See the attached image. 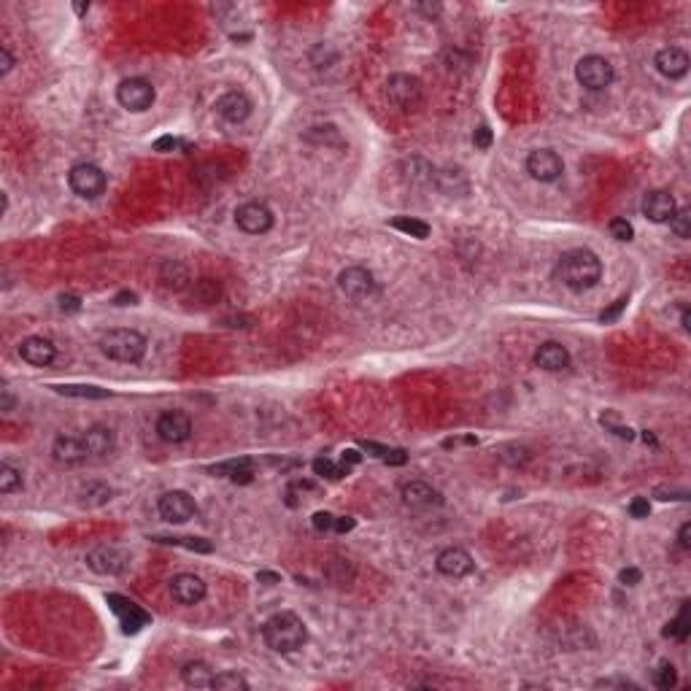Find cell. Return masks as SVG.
<instances>
[{"instance_id": "1", "label": "cell", "mask_w": 691, "mask_h": 691, "mask_svg": "<svg viewBox=\"0 0 691 691\" xmlns=\"http://www.w3.org/2000/svg\"><path fill=\"white\" fill-rule=\"evenodd\" d=\"M556 278L572 292H586L599 284L602 262L589 248H570L556 262Z\"/></svg>"}, {"instance_id": "2", "label": "cell", "mask_w": 691, "mask_h": 691, "mask_svg": "<svg viewBox=\"0 0 691 691\" xmlns=\"http://www.w3.org/2000/svg\"><path fill=\"white\" fill-rule=\"evenodd\" d=\"M262 640L275 654H295L308 642V629L297 613L281 611L262 624Z\"/></svg>"}, {"instance_id": "3", "label": "cell", "mask_w": 691, "mask_h": 691, "mask_svg": "<svg viewBox=\"0 0 691 691\" xmlns=\"http://www.w3.org/2000/svg\"><path fill=\"white\" fill-rule=\"evenodd\" d=\"M100 351L114 359V362H124V365H138L146 357V338L138 330H108L100 338Z\"/></svg>"}, {"instance_id": "4", "label": "cell", "mask_w": 691, "mask_h": 691, "mask_svg": "<svg viewBox=\"0 0 691 691\" xmlns=\"http://www.w3.org/2000/svg\"><path fill=\"white\" fill-rule=\"evenodd\" d=\"M575 78H578L581 87H586V89H592V92H599V89H608V87L613 84L616 71H613V65H611L605 57H599V54H586V57H581L578 65H575Z\"/></svg>"}, {"instance_id": "5", "label": "cell", "mask_w": 691, "mask_h": 691, "mask_svg": "<svg viewBox=\"0 0 691 691\" xmlns=\"http://www.w3.org/2000/svg\"><path fill=\"white\" fill-rule=\"evenodd\" d=\"M68 184H71V189H74L78 198L95 200L105 192L108 178H105L103 168H98V165H92V162H78V165H74L71 173H68Z\"/></svg>"}, {"instance_id": "6", "label": "cell", "mask_w": 691, "mask_h": 691, "mask_svg": "<svg viewBox=\"0 0 691 691\" xmlns=\"http://www.w3.org/2000/svg\"><path fill=\"white\" fill-rule=\"evenodd\" d=\"M154 98H157V92H154L151 81L141 78V76L124 78L122 84L117 87V100H119V105L127 108V111H133V114H141V111L151 108Z\"/></svg>"}, {"instance_id": "7", "label": "cell", "mask_w": 691, "mask_h": 691, "mask_svg": "<svg viewBox=\"0 0 691 691\" xmlns=\"http://www.w3.org/2000/svg\"><path fill=\"white\" fill-rule=\"evenodd\" d=\"M386 98L402 111H413L421 103V81L411 74H395L386 81Z\"/></svg>"}, {"instance_id": "8", "label": "cell", "mask_w": 691, "mask_h": 691, "mask_svg": "<svg viewBox=\"0 0 691 691\" xmlns=\"http://www.w3.org/2000/svg\"><path fill=\"white\" fill-rule=\"evenodd\" d=\"M527 173L540 184H551V181L562 178L565 162L554 148H535L527 157Z\"/></svg>"}, {"instance_id": "9", "label": "cell", "mask_w": 691, "mask_h": 691, "mask_svg": "<svg viewBox=\"0 0 691 691\" xmlns=\"http://www.w3.org/2000/svg\"><path fill=\"white\" fill-rule=\"evenodd\" d=\"M273 211L265 205V203H259V200H251V203H244V205H238V211H235V224L246 232V235H265L268 230L273 227Z\"/></svg>"}, {"instance_id": "10", "label": "cell", "mask_w": 691, "mask_h": 691, "mask_svg": "<svg viewBox=\"0 0 691 691\" xmlns=\"http://www.w3.org/2000/svg\"><path fill=\"white\" fill-rule=\"evenodd\" d=\"M157 511L160 516L171 524H184L189 518L198 513V505L192 500L189 492H181V489H173V492H165L160 500H157Z\"/></svg>"}, {"instance_id": "11", "label": "cell", "mask_w": 691, "mask_h": 691, "mask_svg": "<svg viewBox=\"0 0 691 691\" xmlns=\"http://www.w3.org/2000/svg\"><path fill=\"white\" fill-rule=\"evenodd\" d=\"M130 565L127 554L117 545H95L87 554V568L98 575H122Z\"/></svg>"}, {"instance_id": "12", "label": "cell", "mask_w": 691, "mask_h": 691, "mask_svg": "<svg viewBox=\"0 0 691 691\" xmlns=\"http://www.w3.org/2000/svg\"><path fill=\"white\" fill-rule=\"evenodd\" d=\"M338 289L351 300H365V297L375 295V278L368 268L351 265L338 273Z\"/></svg>"}, {"instance_id": "13", "label": "cell", "mask_w": 691, "mask_h": 691, "mask_svg": "<svg viewBox=\"0 0 691 691\" xmlns=\"http://www.w3.org/2000/svg\"><path fill=\"white\" fill-rule=\"evenodd\" d=\"M105 602L111 605V611L119 616V624H122L124 635H135L141 632V626H146L151 616H148L144 608H138L133 599H124L122 594H108Z\"/></svg>"}, {"instance_id": "14", "label": "cell", "mask_w": 691, "mask_h": 691, "mask_svg": "<svg viewBox=\"0 0 691 691\" xmlns=\"http://www.w3.org/2000/svg\"><path fill=\"white\" fill-rule=\"evenodd\" d=\"M154 429H157V438L165 443H184L192 435V419L184 411H165L157 419Z\"/></svg>"}, {"instance_id": "15", "label": "cell", "mask_w": 691, "mask_h": 691, "mask_svg": "<svg viewBox=\"0 0 691 691\" xmlns=\"http://www.w3.org/2000/svg\"><path fill=\"white\" fill-rule=\"evenodd\" d=\"M251 108H254V103L241 89H230V92H224L222 98L216 100V114L230 124L246 122L248 117H251Z\"/></svg>"}, {"instance_id": "16", "label": "cell", "mask_w": 691, "mask_h": 691, "mask_svg": "<svg viewBox=\"0 0 691 691\" xmlns=\"http://www.w3.org/2000/svg\"><path fill=\"white\" fill-rule=\"evenodd\" d=\"M205 581L195 575V572H178V575H173L171 581V594L176 602H181V605H198L205 599Z\"/></svg>"}, {"instance_id": "17", "label": "cell", "mask_w": 691, "mask_h": 691, "mask_svg": "<svg viewBox=\"0 0 691 691\" xmlns=\"http://www.w3.org/2000/svg\"><path fill=\"white\" fill-rule=\"evenodd\" d=\"M435 568H438L441 575H445V578H454V581H457V578H465V575H470L472 568H475V562H472V556H470L465 548L451 545V548H445V551L438 554Z\"/></svg>"}, {"instance_id": "18", "label": "cell", "mask_w": 691, "mask_h": 691, "mask_svg": "<svg viewBox=\"0 0 691 691\" xmlns=\"http://www.w3.org/2000/svg\"><path fill=\"white\" fill-rule=\"evenodd\" d=\"M19 357L25 359L27 365L33 368H46L57 359V346L51 343L49 338H41V335H30L19 343Z\"/></svg>"}, {"instance_id": "19", "label": "cell", "mask_w": 691, "mask_h": 691, "mask_svg": "<svg viewBox=\"0 0 691 691\" xmlns=\"http://www.w3.org/2000/svg\"><path fill=\"white\" fill-rule=\"evenodd\" d=\"M675 211H678L675 198H672L667 189H651V192L642 198V214H645L654 224H667L672 216H675Z\"/></svg>"}, {"instance_id": "20", "label": "cell", "mask_w": 691, "mask_h": 691, "mask_svg": "<svg viewBox=\"0 0 691 691\" xmlns=\"http://www.w3.org/2000/svg\"><path fill=\"white\" fill-rule=\"evenodd\" d=\"M654 65H656V71L665 76V78H683V76L689 74V54L681 49V46H667V49L656 51V57H654Z\"/></svg>"}, {"instance_id": "21", "label": "cell", "mask_w": 691, "mask_h": 691, "mask_svg": "<svg viewBox=\"0 0 691 691\" xmlns=\"http://www.w3.org/2000/svg\"><path fill=\"white\" fill-rule=\"evenodd\" d=\"M402 502L408 508H413V511H427V508L441 505L443 494L438 489H432L429 484H424V481H411V484L402 486Z\"/></svg>"}, {"instance_id": "22", "label": "cell", "mask_w": 691, "mask_h": 691, "mask_svg": "<svg viewBox=\"0 0 691 691\" xmlns=\"http://www.w3.org/2000/svg\"><path fill=\"white\" fill-rule=\"evenodd\" d=\"M535 365H538L540 370H548V373L568 370L570 351L562 343H556V341H545V343H540L538 346V351H535Z\"/></svg>"}, {"instance_id": "23", "label": "cell", "mask_w": 691, "mask_h": 691, "mask_svg": "<svg viewBox=\"0 0 691 691\" xmlns=\"http://www.w3.org/2000/svg\"><path fill=\"white\" fill-rule=\"evenodd\" d=\"M51 454L57 462L62 465H78L89 451L84 445V438H74V435H60L54 445H51Z\"/></svg>"}, {"instance_id": "24", "label": "cell", "mask_w": 691, "mask_h": 691, "mask_svg": "<svg viewBox=\"0 0 691 691\" xmlns=\"http://www.w3.org/2000/svg\"><path fill=\"white\" fill-rule=\"evenodd\" d=\"M84 445L92 457H108L117 445V438H114V429L111 427H103V424H95L84 432Z\"/></svg>"}, {"instance_id": "25", "label": "cell", "mask_w": 691, "mask_h": 691, "mask_svg": "<svg viewBox=\"0 0 691 691\" xmlns=\"http://www.w3.org/2000/svg\"><path fill=\"white\" fill-rule=\"evenodd\" d=\"M189 271H187V265L184 262H178V259H165L162 265H160V284L165 287V289H173V292H181V289H187L189 287Z\"/></svg>"}, {"instance_id": "26", "label": "cell", "mask_w": 691, "mask_h": 691, "mask_svg": "<svg viewBox=\"0 0 691 691\" xmlns=\"http://www.w3.org/2000/svg\"><path fill=\"white\" fill-rule=\"evenodd\" d=\"M181 681H184L189 689H211V683H214V669L205 665V662H189V665L181 667Z\"/></svg>"}, {"instance_id": "27", "label": "cell", "mask_w": 691, "mask_h": 691, "mask_svg": "<svg viewBox=\"0 0 691 691\" xmlns=\"http://www.w3.org/2000/svg\"><path fill=\"white\" fill-rule=\"evenodd\" d=\"M302 141L314 144V146H343V138H341V130L335 124H319V127H311L302 133Z\"/></svg>"}, {"instance_id": "28", "label": "cell", "mask_w": 691, "mask_h": 691, "mask_svg": "<svg viewBox=\"0 0 691 691\" xmlns=\"http://www.w3.org/2000/svg\"><path fill=\"white\" fill-rule=\"evenodd\" d=\"M57 395L62 397H76V400H105L111 397L108 389H100V386H89V384H57L51 386Z\"/></svg>"}, {"instance_id": "29", "label": "cell", "mask_w": 691, "mask_h": 691, "mask_svg": "<svg viewBox=\"0 0 691 691\" xmlns=\"http://www.w3.org/2000/svg\"><path fill=\"white\" fill-rule=\"evenodd\" d=\"M222 300V284L216 278H198L192 284V302L200 305H214Z\"/></svg>"}, {"instance_id": "30", "label": "cell", "mask_w": 691, "mask_h": 691, "mask_svg": "<svg viewBox=\"0 0 691 691\" xmlns=\"http://www.w3.org/2000/svg\"><path fill=\"white\" fill-rule=\"evenodd\" d=\"M114 497V489L108 486V484H103V481H92V484H87L81 494H78V502L84 505V508H100V505H105L108 500Z\"/></svg>"}, {"instance_id": "31", "label": "cell", "mask_w": 691, "mask_h": 691, "mask_svg": "<svg viewBox=\"0 0 691 691\" xmlns=\"http://www.w3.org/2000/svg\"><path fill=\"white\" fill-rule=\"evenodd\" d=\"M389 227H395V230L411 235V238H419V241L429 238V224L421 222V219H413V216H395V219L389 222Z\"/></svg>"}, {"instance_id": "32", "label": "cell", "mask_w": 691, "mask_h": 691, "mask_svg": "<svg viewBox=\"0 0 691 691\" xmlns=\"http://www.w3.org/2000/svg\"><path fill=\"white\" fill-rule=\"evenodd\" d=\"M689 629H691V624H689V602H683V608H681V613H678V618H672L669 624L665 626V638H675V640H686L689 638Z\"/></svg>"}, {"instance_id": "33", "label": "cell", "mask_w": 691, "mask_h": 691, "mask_svg": "<svg viewBox=\"0 0 691 691\" xmlns=\"http://www.w3.org/2000/svg\"><path fill=\"white\" fill-rule=\"evenodd\" d=\"M211 689L216 691H238V689H248V681L241 675V672H232V669H224L219 675H214V683Z\"/></svg>"}, {"instance_id": "34", "label": "cell", "mask_w": 691, "mask_h": 691, "mask_svg": "<svg viewBox=\"0 0 691 691\" xmlns=\"http://www.w3.org/2000/svg\"><path fill=\"white\" fill-rule=\"evenodd\" d=\"M402 168L408 171L405 176H408L411 181H416V184H427V181H432V178H435V168H432L429 162H424L421 157H413V160H408V162H405Z\"/></svg>"}, {"instance_id": "35", "label": "cell", "mask_w": 691, "mask_h": 691, "mask_svg": "<svg viewBox=\"0 0 691 691\" xmlns=\"http://www.w3.org/2000/svg\"><path fill=\"white\" fill-rule=\"evenodd\" d=\"M22 489V470H17L14 465L3 462L0 465V492L3 494H14Z\"/></svg>"}, {"instance_id": "36", "label": "cell", "mask_w": 691, "mask_h": 691, "mask_svg": "<svg viewBox=\"0 0 691 691\" xmlns=\"http://www.w3.org/2000/svg\"><path fill=\"white\" fill-rule=\"evenodd\" d=\"M154 540H157V543H168V545H181V548L198 551V554H211V551H214V545L208 543L205 538H162V535H157Z\"/></svg>"}, {"instance_id": "37", "label": "cell", "mask_w": 691, "mask_h": 691, "mask_svg": "<svg viewBox=\"0 0 691 691\" xmlns=\"http://www.w3.org/2000/svg\"><path fill=\"white\" fill-rule=\"evenodd\" d=\"M500 459L505 462V465H511V468H524L527 462H529V448H524V445H516V443H511V445H502L500 451Z\"/></svg>"}, {"instance_id": "38", "label": "cell", "mask_w": 691, "mask_h": 691, "mask_svg": "<svg viewBox=\"0 0 691 691\" xmlns=\"http://www.w3.org/2000/svg\"><path fill=\"white\" fill-rule=\"evenodd\" d=\"M244 470H254V462L248 457H241V459H230V462H219V465H211L208 472L211 475H227V478H235L238 472Z\"/></svg>"}, {"instance_id": "39", "label": "cell", "mask_w": 691, "mask_h": 691, "mask_svg": "<svg viewBox=\"0 0 691 691\" xmlns=\"http://www.w3.org/2000/svg\"><path fill=\"white\" fill-rule=\"evenodd\" d=\"M314 472L321 475V478H332V481H338V478L348 475V465H335L332 459L319 457V459H314Z\"/></svg>"}, {"instance_id": "40", "label": "cell", "mask_w": 691, "mask_h": 691, "mask_svg": "<svg viewBox=\"0 0 691 691\" xmlns=\"http://www.w3.org/2000/svg\"><path fill=\"white\" fill-rule=\"evenodd\" d=\"M678 683V672L669 662H659V667L654 669V686L662 691H669Z\"/></svg>"}, {"instance_id": "41", "label": "cell", "mask_w": 691, "mask_h": 691, "mask_svg": "<svg viewBox=\"0 0 691 691\" xmlns=\"http://www.w3.org/2000/svg\"><path fill=\"white\" fill-rule=\"evenodd\" d=\"M669 230L678 235V238H689L691 235V211L689 208H681V211H675V216L669 219Z\"/></svg>"}, {"instance_id": "42", "label": "cell", "mask_w": 691, "mask_h": 691, "mask_svg": "<svg viewBox=\"0 0 691 691\" xmlns=\"http://www.w3.org/2000/svg\"><path fill=\"white\" fill-rule=\"evenodd\" d=\"M599 421H602V427H605V429H611V432H613L616 438H621V441H635V429H629V427L618 424L613 413H605Z\"/></svg>"}, {"instance_id": "43", "label": "cell", "mask_w": 691, "mask_h": 691, "mask_svg": "<svg viewBox=\"0 0 691 691\" xmlns=\"http://www.w3.org/2000/svg\"><path fill=\"white\" fill-rule=\"evenodd\" d=\"M608 230H611V235L621 241V244H629L632 238H635V227L626 222V219H613V222L608 224Z\"/></svg>"}, {"instance_id": "44", "label": "cell", "mask_w": 691, "mask_h": 691, "mask_svg": "<svg viewBox=\"0 0 691 691\" xmlns=\"http://www.w3.org/2000/svg\"><path fill=\"white\" fill-rule=\"evenodd\" d=\"M311 524H314L316 532H332V529H335V516L327 513V511H319V513H314Z\"/></svg>"}, {"instance_id": "45", "label": "cell", "mask_w": 691, "mask_h": 691, "mask_svg": "<svg viewBox=\"0 0 691 691\" xmlns=\"http://www.w3.org/2000/svg\"><path fill=\"white\" fill-rule=\"evenodd\" d=\"M492 141H494V135L486 124H481V127L472 133V144H475V148H481V151H486V148L492 146Z\"/></svg>"}, {"instance_id": "46", "label": "cell", "mask_w": 691, "mask_h": 691, "mask_svg": "<svg viewBox=\"0 0 691 691\" xmlns=\"http://www.w3.org/2000/svg\"><path fill=\"white\" fill-rule=\"evenodd\" d=\"M648 513H651V502L645 497H635L629 502V516L632 518H648Z\"/></svg>"}, {"instance_id": "47", "label": "cell", "mask_w": 691, "mask_h": 691, "mask_svg": "<svg viewBox=\"0 0 691 691\" xmlns=\"http://www.w3.org/2000/svg\"><path fill=\"white\" fill-rule=\"evenodd\" d=\"M624 308H626V297H621V300H616V302H613V305H611L608 311H602V314H599V321H602V324H611V321H616L618 316H621V311H624Z\"/></svg>"}, {"instance_id": "48", "label": "cell", "mask_w": 691, "mask_h": 691, "mask_svg": "<svg viewBox=\"0 0 691 691\" xmlns=\"http://www.w3.org/2000/svg\"><path fill=\"white\" fill-rule=\"evenodd\" d=\"M618 581H621L624 586H638L642 581V572L638 568H624L618 572Z\"/></svg>"}, {"instance_id": "49", "label": "cell", "mask_w": 691, "mask_h": 691, "mask_svg": "<svg viewBox=\"0 0 691 691\" xmlns=\"http://www.w3.org/2000/svg\"><path fill=\"white\" fill-rule=\"evenodd\" d=\"M60 311H62V314H78V311H81V297L62 295L60 297Z\"/></svg>"}, {"instance_id": "50", "label": "cell", "mask_w": 691, "mask_h": 691, "mask_svg": "<svg viewBox=\"0 0 691 691\" xmlns=\"http://www.w3.org/2000/svg\"><path fill=\"white\" fill-rule=\"evenodd\" d=\"M362 448L368 451V454H373V457H378V459H389V454H392V448H386V445H378V443H373V441H362Z\"/></svg>"}, {"instance_id": "51", "label": "cell", "mask_w": 691, "mask_h": 691, "mask_svg": "<svg viewBox=\"0 0 691 691\" xmlns=\"http://www.w3.org/2000/svg\"><path fill=\"white\" fill-rule=\"evenodd\" d=\"M14 62H17V60H14V54L8 51V46H3V49H0V76H8V74H11Z\"/></svg>"}, {"instance_id": "52", "label": "cell", "mask_w": 691, "mask_h": 691, "mask_svg": "<svg viewBox=\"0 0 691 691\" xmlns=\"http://www.w3.org/2000/svg\"><path fill=\"white\" fill-rule=\"evenodd\" d=\"M357 527V521L351 516H335V529L332 532H338V535H346V532H351Z\"/></svg>"}, {"instance_id": "53", "label": "cell", "mask_w": 691, "mask_h": 691, "mask_svg": "<svg viewBox=\"0 0 691 691\" xmlns=\"http://www.w3.org/2000/svg\"><path fill=\"white\" fill-rule=\"evenodd\" d=\"M459 445H478V438L468 435V438H445L443 441V448H459Z\"/></svg>"}, {"instance_id": "54", "label": "cell", "mask_w": 691, "mask_h": 691, "mask_svg": "<svg viewBox=\"0 0 691 691\" xmlns=\"http://www.w3.org/2000/svg\"><path fill=\"white\" fill-rule=\"evenodd\" d=\"M678 545L683 548V551H689L691 548V524L686 521L681 529H678Z\"/></svg>"}, {"instance_id": "55", "label": "cell", "mask_w": 691, "mask_h": 691, "mask_svg": "<svg viewBox=\"0 0 691 691\" xmlns=\"http://www.w3.org/2000/svg\"><path fill=\"white\" fill-rule=\"evenodd\" d=\"M656 497H659V500H689V492H686V489H678V492L656 489Z\"/></svg>"}, {"instance_id": "56", "label": "cell", "mask_w": 691, "mask_h": 691, "mask_svg": "<svg viewBox=\"0 0 691 691\" xmlns=\"http://www.w3.org/2000/svg\"><path fill=\"white\" fill-rule=\"evenodd\" d=\"M257 581H259V583H265V586H275V583H281V575L268 572V570H259V572H257Z\"/></svg>"}, {"instance_id": "57", "label": "cell", "mask_w": 691, "mask_h": 691, "mask_svg": "<svg viewBox=\"0 0 691 691\" xmlns=\"http://www.w3.org/2000/svg\"><path fill=\"white\" fill-rule=\"evenodd\" d=\"M138 302V295L135 292H119V295L114 297V305H119V308H124V305H135Z\"/></svg>"}, {"instance_id": "58", "label": "cell", "mask_w": 691, "mask_h": 691, "mask_svg": "<svg viewBox=\"0 0 691 691\" xmlns=\"http://www.w3.org/2000/svg\"><path fill=\"white\" fill-rule=\"evenodd\" d=\"M178 144H181L178 138H173V135H165V138H160V141L154 144V148H157V151H168V148H176Z\"/></svg>"}, {"instance_id": "59", "label": "cell", "mask_w": 691, "mask_h": 691, "mask_svg": "<svg viewBox=\"0 0 691 691\" xmlns=\"http://www.w3.org/2000/svg\"><path fill=\"white\" fill-rule=\"evenodd\" d=\"M359 462H362V454H359L357 448H346L343 451V465L351 468V465H359Z\"/></svg>"}, {"instance_id": "60", "label": "cell", "mask_w": 691, "mask_h": 691, "mask_svg": "<svg viewBox=\"0 0 691 691\" xmlns=\"http://www.w3.org/2000/svg\"><path fill=\"white\" fill-rule=\"evenodd\" d=\"M11 408H14V397H11V392H8V389H3V400H0V411H6V413H8Z\"/></svg>"}, {"instance_id": "61", "label": "cell", "mask_w": 691, "mask_h": 691, "mask_svg": "<svg viewBox=\"0 0 691 691\" xmlns=\"http://www.w3.org/2000/svg\"><path fill=\"white\" fill-rule=\"evenodd\" d=\"M419 8H421V11H424V14H429V17L441 14V6H438V3H432V6H429V3H424V6H419Z\"/></svg>"}, {"instance_id": "62", "label": "cell", "mask_w": 691, "mask_h": 691, "mask_svg": "<svg viewBox=\"0 0 691 691\" xmlns=\"http://www.w3.org/2000/svg\"><path fill=\"white\" fill-rule=\"evenodd\" d=\"M74 11H76V14H78V17H84V14L89 11V3H76Z\"/></svg>"}, {"instance_id": "63", "label": "cell", "mask_w": 691, "mask_h": 691, "mask_svg": "<svg viewBox=\"0 0 691 691\" xmlns=\"http://www.w3.org/2000/svg\"><path fill=\"white\" fill-rule=\"evenodd\" d=\"M689 321H691L689 311H683V314H681V324H683V330H691V324H689Z\"/></svg>"}, {"instance_id": "64", "label": "cell", "mask_w": 691, "mask_h": 691, "mask_svg": "<svg viewBox=\"0 0 691 691\" xmlns=\"http://www.w3.org/2000/svg\"><path fill=\"white\" fill-rule=\"evenodd\" d=\"M642 441H645V443H651V445H656V438H654V435H651V432H648V429H645V432H642Z\"/></svg>"}]
</instances>
